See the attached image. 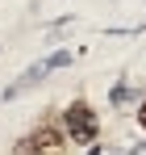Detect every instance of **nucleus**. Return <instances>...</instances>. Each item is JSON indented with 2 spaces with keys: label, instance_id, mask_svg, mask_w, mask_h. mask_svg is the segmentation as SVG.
<instances>
[{
  "label": "nucleus",
  "instance_id": "obj_1",
  "mask_svg": "<svg viewBox=\"0 0 146 155\" xmlns=\"http://www.w3.org/2000/svg\"><path fill=\"white\" fill-rule=\"evenodd\" d=\"M63 130H67V138H71L75 147H92L100 138V117L96 109L84 101V97H75L67 109H63Z\"/></svg>",
  "mask_w": 146,
  "mask_h": 155
},
{
  "label": "nucleus",
  "instance_id": "obj_2",
  "mask_svg": "<svg viewBox=\"0 0 146 155\" xmlns=\"http://www.w3.org/2000/svg\"><path fill=\"white\" fill-rule=\"evenodd\" d=\"M113 105H129V88L117 84V92H113Z\"/></svg>",
  "mask_w": 146,
  "mask_h": 155
},
{
  "label": "nucleus",
  "instance_id": "obj_3",
  "mask_svg": "<svg viewBox=\"0 0 146 155\" xmlns=\"http://www.w3.org/2000/svg\"><path fill=\"white\" fill-rule=\"evenodd\" d=\"M138 130H146V97H142V105H138Z\"/></svg>",
  "mask_w": 146,
  "mask_h": 155
}]
</instances>
